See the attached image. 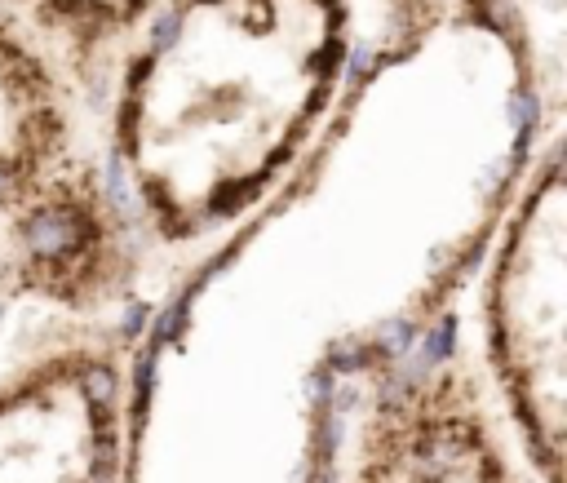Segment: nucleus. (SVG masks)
I'll list each match as a JSON object with an SVG mask.
<instances>
[{
  "label": "nucleus",
  "mask_w": 567,
  "mask_h": 483,
  "mask_svg": "<svg viewBox=\"0 0 567 483\" xmlns=\"http://www.w3.org/2000/svg\"><path fill=\"white\" fill-rule=\"evenodd\" d=\"M355 54V0H160L98 98L147 262L200 258L253 222L342 107Z\"/></svg>",
  "instance_id": "obj_1"
},
{
  "label": "nucleus",
  "mask_w": 567,
  "mask_h": 483,
  "mask_svg": "<svg viewBox=\"0 0 567 483\" xmlns=\"http://www.w3.org/2000/svg\"><path fill=\"white\" fill-rule=\"evenodd\" d=\"M0 262L18 302L107 320L147 275L102 160L98 111L67 67L0 9Z\"/></svg>",
  "instance_id": "obj_2"
},
{
  "label": "nucleus",
  "mask_w": 567,
  "mask_h": 483,
  "mask_svg": "<svg viewBox=\"0 0 567 483\" xmlns=\"http://www.w3.org/2000/svg\"><path fill=\"white\" fill-rule=\"evenodd\" d=\"M474 311L479 382L488 399H501L523 452L554 483L567 386V187L559 133L545 138V151L532 156L505 200Z\"/></svg>",
  "instance_id": "obj_3"
},
{
  "label": "nucleus",
  "mask_w": 567,
  "mask_h": 483,
  "mask_svg": "<svg viewBox=\"0 0 567 483\" xmlns=\"http://www.w3.org/2000/svg\"><path fill=\"white\" fill-rule=\"evenodd\" d=\"M133 342L63 324L0 377V483H120Z\"/></svg>",
  "instance_id": "obj_4"
},
{
  "label": "nucleus",
  "mask_w": 567,
  "mask_h": 483,
  "mask_svg": "<svg viewBox=\"0 0 567 483\" xmlns=\"http://www.w3.org/2000/svg\"><path fill=\"white\" fill-rule=\"evenodd\" d=\"M156 5L160 0H0V9L67 67L94 111L116 58Z\"/></svg>",
  "instance_id": "obj_5"
},
{
  "label": "nucleus",
  "mask_w": 567,
  "mask_h": 483,
  "mask_svg": "<svg viewBox=\"0 0 567 483\" xmlns=\"http://www.w3.org/2000/svg\"><path fill=\"white\" fill-rule=\"evenodd\" d=\"M18 297H14V284H9V275H5V262H0V320H5V311L14 306Z\"/></svg>",
  "instance_id": "obj_6"
}]
</instances>
